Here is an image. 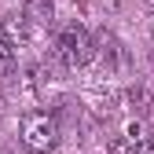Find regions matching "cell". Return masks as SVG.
<instances>
[{
    "instance_id": "5b68a950",
    "label": "cell",
    "mask_w": 154,
    "mask_h": 154,
    "mask_svg": "<svg viewBox=\"0 0 154 154\" xmlns=\"http://www.w3.org/2000/svg\"><path fill=\"white\" fill-rule=\"evenodd\" d=\"M125 140L132 143V150H136V147H143V143H150V136H147V125H143V121H128V128H125Z\"/></svg>"
},
{
    "instance_id": "8992f818",
    "label": "cell",
    "mask_w": 154,
    "mask_h": 154,
    "mask_svg": "<svg viewBox=\"0 0 154 154\" xmlns=\"http://www.w3.org/2000/svg\"><path fill=\"white\" fill-rule=\"evenodd\" d=\"M15 59H18L15 48L4 41V37H0V73H11V70H15Z\"/></svg>"
},
{
    "instance_id": "3957f363",
    "label": "cell",
    "mask_w": 154,
    "mask_h": 154,
    "mask_svg": "<svg viewBox=\"0 0 154 154\" xmlns=\"http://www.w3.org/2000/svg\"><path fill=\"white\" fill-rule=\"evenodd\" d=\"M0 37H4L11 48H22V44L29 41V18L18 15V11L4 15V18H0Z\"/></svg>"
},
{
    "instance_id": "6da1fadb",
    "label": "cell",
    "mask_w": 154,
    "mask_h": 154,
    "mask_svg": "<svg viewBox=\"0 0 154 154\" xmlns=\"http://www.w3.org/2000/svg\"><path fill=\"white\" fill-rule=\"evenodd\" d=\"M55 59H59L63 66H88L95 59V41H92V33L85 26H77L70 22L63 33H59V41H55Z\"/></svg>"
},
{
    "instance_id": "52a82bcc",
    "label": "cell",
    "mask_w": 154,
    "mask_h": 154,
    "mask_svg": "<svg viewBox=\"0 0 154 154\" xmlns=\"http://www.w3.org/2000/svg\"><path fill=\"white\" fill-rule=\"evenodd\" d=\"M147 4H150V8H154V0H147Z\"/></svg>"
},
{
    "instance_id": "277c9868",
    "label": "cell",
    "mask_w": 154,
    "mask_h": 154,
    "mask_svg": "<svg viewBox=\"0 0 154 154\" xmlns=\"http://www.w3.org/2000/svg\"><path fill=\"white\" fill-rule=\"evenodd\" d=\"M29 22H51L55 18V0H26V11H22Z\"/></svg>"
},
{
    "instance_id": "7a4b0ae2",
    "label": "cell",
    "mask_w": 154,
    "mask_h": 154,
    "mask_svg": "<svg viewBox=\"0 0 154 154\" xmlns=\"http://www.w3.org/2000/svg\"><path fill=\"white\" fill-rule=\"evenodd\" d=\"M22 143L33 154L55 150V147H59V121H55L51 114H41V110L26 114V118H22Z\"/></svg>"
},
{
    "instance_id": "ba28073f",
    "label": "cell",
    "mask_w": 154,
    "mask_h": 154,
    "mask_svg": "<svg viewBox=\"0 0 154 154\" xmlns=\"http://www.w3.org/2000/svg\"><path fill=\"white\" fill-rule=\"evenodd\" d=\"M0 154H11V150H0Z\"/></svg>"
}]
</instances>
